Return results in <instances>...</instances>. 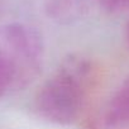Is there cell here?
I'll return each instance as SVG.
<instances>
[{"label": "cell", "mask_w": 129, "mask_h": 129, "mask_svg": "<svg viewBox=\"0 0 129 129\" xmlns=\"http://www.w3.org/2000/svg\"><path fill=\"white\" fill-rule=\"evenodd\" d=\"M91 80V63L81 56L66 58L37 95L39 114L57 124L72 123L80 114Z\"/></svg>", "instance_id": "1"}, {"label": "cell", "mask_w": 129, "mask_h": 129, "mask_svg": "<svg viewBox=\"0 0 129 129\" xmlns=\"http://www.w3.org/2000/svg\"><path fill=\"white\" fill-rule=\"evenodd\" d=\"M43 41L39 32L27 24L0 27V66L12 81L13 90L32 82L42 66Z\"/></svg>", "instance_id": "2"}, {"label": "cell", "mask_w": 129, "mask_h": 129, "mask_svg": "<svg viewBox=\"0 0 129 129\" xmlns=\"http://www.w3.org/2000/svg\"><path fill=\"white\" fill-rule=\"evenodd\" d=\"M101 116L119 126L125 128L129 125V77L125 79L111 95Z\"/></svg>", "instance_id": "3"}, {"label": "cell", "mask_w": 129, "mask_h": 129, "mask_svg": "<svg viewBox=\"0 0 129 129\" xmlns=\"http://www.w3.org/2000/svg\"><path fill=\"white\" fill-rule=\"evenodd\" d=\"M82 8V0H52L49 3L51 14L59 19H71L79 15Z\"/></svg>", "instance_id": "4"}, {"label": "cell", "mask_w": 129, "mask_h": 129, "mask_svg": "<svg viewBox=\"0 0 129 129\" xmlns=\"http://www.w3.org/2000/svg\"><path fill=\"white\" fill-rule=\"evenodd\" d=\"M99 3L110 13H119L129 8V0H99Z\"/></svg>", "instance_id": "5"}, {"label": "cell", "mask_w": 129, "mask_h": 129, "mask_svg": "<svg viewBox=\"0 0 129 129\" xmlns=\"http://www.w3.org/2000/svg\"><path fill=\"white\" fill-rule=\"evenodd\" d=\"M92 129H124V126H119V125H115V124H111L109 123L108 120H105L103 116L98 120V123L95 124V126Z\"/></svg>", "instance_id": "6"}, {"label": "cell", "mask_w": 129, "mask_h": 129, "mask_svg": "<svg viewBox=\"0 0 129 129\" xmlns=\"http://www.w3.org/2000/svg\"><path fill=\"white\" fill-rule=\"evenodd\" d=\"M126 41H128V44H129V22L126 24Z\"/></svg>", "instance_id": "7"}]
</instances>
